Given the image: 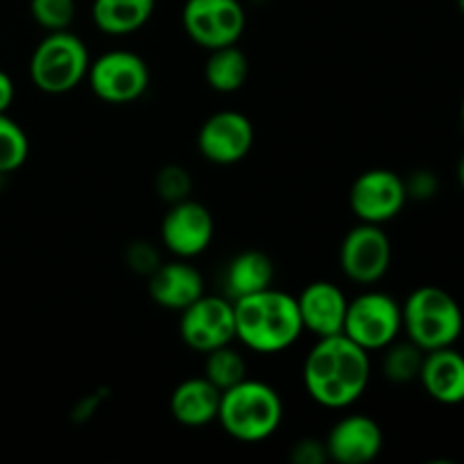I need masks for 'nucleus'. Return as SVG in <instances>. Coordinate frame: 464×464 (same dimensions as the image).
<instances>
[{
	"label": "nucleus",
	"instance_id": "nucleus-1",
	"mask_svg": "<svg viewBox=\"0 0 464 464\" xmlns=\"http://www.w3.org/2000/svg\"><path fill=\"white\" fill-rule=\"evenodd\" d=\"M370 352L347 335L317 338L304 361V388L308 397L331 411L353 406L370 385Z\"/></svg>",
	"mask_w": 464,
	"mask_h": 464
},
{
	"label": "nucleus",
	"instance_id": "nucleus-2",
	"mask_svg": "<svg viewBox=\"0 0 464 464\" xmlns=\"http://www.w3.org/2000/svg\"><path fill=\"white\" fill-rule=\"evenodd\" d=\"M236 340L254 353H279L304 334L297 297L276 288L234 299Z\"/></svg>",
	"mask_w": 464,
	"mask_h": 464
},
{
	"label": "nucleus",
	"instance_id": "nucleus-3",
	"mask_svg": "<svg viewBox=\"0 0 464 464\" xmlns=\"http://www.w3.org/2000/svg\"><path fill=\"white\" fill-rule=\"evenodd\" d=\"M216 421L238 442H263L279 430L284 421V401L272 385L245 379L222 392Z\"/></svg>",
	"mask_w": 464,
	"mask_h": 464
},
{
	"label": "nucleus",
	"instance_id": "nucleus-4",
	"mask_svg": "<svg viewBox=\"0 0 464 464\" xmlns=\"http://www.w3.org/2000/svg\"><path fill=\"white\" fill-rule=\"evenodd\" d=\"M403 331L421 352L453 347L464 329L460 304L438 285L412 290L401 306Z\"/></svg>",
	"mask_w": 464,
	"mask_h": 464
},
{
	"label": "nucleus",
	"instance_id": "nucleus-5",
	"mask_svg": "<svg viewBox=\"0 0 464 464\" xmlns=\"http://www.w3.org/2000/svg\"><path fill=\"white\" fill-rule=\"evenodd\" d=\"M91 54L84 41L71 30L48 32L30 57V80L48 95H62L86 80Z\"/></svg>",
	"mask_w": 464,
	"mask_h": 464
},
{
	"label": "nucleus",
	"instance_id": "nucleus-6",
	"mask_svg": "<svg viewBox=\"0 0 464 464\" xmlns=\"http://www.w3.org/2000/svg\"><path fill=\"white\" fill-rule=\"evenodd\" d=\"M403 331L401 304L388 293L367 290L349 299L343 335L365 352H383Z\"/></svg>",
	"mask_w": 464,
	"mask_h": 464
},
{
	"label": "nucleus",
	"instance_id": "nucleus-7",
	"mask_svg": "<svg viewBox=\"0 0 464 464\" xmlns=\"http://www.w3.org/2000/svg\"><path fill=\"white\" fill-rule=\"evenodd\" d=\"M86 80L102 102L130 104L143 98L148 91L150 68L140 54L111 50L91 62Z\"/></svg>",
	"mask_w": 464,
	"mask_h": 464
},
{
	"label": "nucleus",
	"instance_id": "nucleus-8",
	"mask_svg": "<svg viewBox=\"0 0 464 464\" xmlns=\"http://www.w3.org/2000/svg\"><path fill=\"white\" fill-rule=\"evenodd\" d=\"M181 25L193 44L216 50L238 44L247 16L240 0H186Z\"/></svg>",
	"mask_w": 464,
	"mask_h": 464
},
{
	"label": "nucleus",
	"instance_id": "nucleus-9",
	"mask_svg": "<svg viewBox=\"0 0 464 464\" xmlns=\"http://www.w3.org/2000/svg\"><path fill=\"white\" fill-rule=\"evenodd\" d=\"M179 335L193 352L208 353L236 340L234 302L204 293L181 311Z\"/></svg>",
	"mask_w": 464,
	"mask_h": 464
},
{
	"label": "nucleus",
	"instance_id": "nucleus-10",
	"mask_svg": "<svg viewBox=\"0 0 464 464\" xmlns=\"http://www.w3.org/2000/svg\"><path fill=\"white\" fill-rule=\"evenodd\" d=\"M392 263V243L381 225L361 222L340 245V267L353 284L372 285L383 279Z\"/></svg>",
	"mask_w": 464,
	"mask_h": 464
},
{
	"label": "nucleus",
	"instance_id": "nucleus-11",
	"mask_svg": "<svg viewBox=\"0 0 464 464\" xmlns=\"http://www.w3.org/2000/svg\"><path fill=\"white\" fill-rule=\"evenodd\" d=\"M408 202L406 181L388 168H374L358 177L349 190V207L361 222L383 225L394 220Z\"/></svg>",
	"mask_w": 464,
	"mask_h": 464
},
{
	"label": "nucleus",
	"instance_id": "nucleus-12",
	"mask_svg": "<svg viewBox=\"0 0 464 464\" xmlns=\"http://www.w3.org/2000/svg\"><path fill=\"white\" fill-rule=\"evenodd\" d=\"M254 125L245 113L218 111L202 122L198 134V148L207 161L216 166L238 163L252 152Z\"/></svg>",
	"mask_w": 464,
	"mask_h": 464
},
{
	"label": "nucleus",
	"instance_id": "nucleus-13",
	"mask_svg": "<svg viewBox=\"0 0 464 464\" xmlns=\"http://www.w3.org/2000/svg\"><path fill=\"white\" fill-rule=\"evenodd\" d=\"M216 236V222L211 211L195 199H181L170 204V211L161 222L163 247L177 258H193L207 252Z\"/></svg>",
	"mask_w": 464,
	"mask_h": 464
},
{
	"label": "nucleus",
	"instance_id": "nucleus-14",
	"mask_svg": "<svg viewBox=\"0 0 464 464\" xmlns=\"http://www.w3.org/2000/svg\"><path fill=\"white\" fill-rule=\"evenodd\" d=\"M329 460L340 464H367L383 451V430L367 415H344L324 440Z\"/></svg>",
	"mask_w": 464,
	"mask_h": 464
},
{
	"label": "nucleus",
	"instance_id": "nucleus-15",
	"mask_svg": "<svg viewBox=\"0 0 464 464\" xmlns=\"http://www.w3.org/2000/svg\"><path fill=\"white\" fill-rule=\"evenodd\" d=\"M347 304L349 299L340 285L331 284V281L308 284L297 297L304 331H311L317 338L343 334Z\"/></svg>",
	"mask_w": 464,
	"mask_h": 464
},
{
	"label": "nucleus",
	"instance_id": "nucleus-16",
	"mask_svg": "<svg viewBox=\"0 0 464 464\" xmlns=\"http://www.w3.org/2000/svg\"><path fill=\"white\" fill-rule=\"evenodd\" d=\"M148 293L157 306L181 313L204 295V276L198 267L190 266L188 258H177L161 263L150 275Z\"/></svg>",
	"mask_w": 464,
	"mask_h": 464
},
{
	"label": "nucleus",
	"instance_id": "nucleus-17",
	"mask_svg": "<svg viewBox=\"0 0 464 464\" xmlns=\"http://www.w3.org/2000/svg\"><path fill=\"white\" fill-rule=\"evenodd\" d=\"M417 381L438 403L458 406L464 401V356L453 347L426 352Z\"/></svg>",
	"mask_w": 464,
	"mask_h": 464
},
{
	"label": "nucleus",
	"instance_id": "nucleus-18",
	"mask_svg": "<svg viewBox=\"0 0 464 464\" xmlns=\"http://www.w3.org/2000/svg\"><path fill=\"white\" fill-rule=\"evenodd\" d=\"M220 397L222 392L207 376L186 379L172 390L170 415L186 429H202L218 420Z\"/></svg>",
	"mask_w": 464,
	"mask_h": 464
},
{
	"label": "nucleus",
	"instance_id": "nucleus-19",
	"mask_svg": "<svg viewBox=\"0 0 464 464\" xmlns=\"http://www.w3.org/2000/svg\"><path fill=\"white\" fill-rule=\"evenodd\" d=\"M275 281V266L266 252L247 249L236 254L225 270V297L231 302L245 295L261 293Z\"/></svg>",
	"mask_w": 464,
	"mask_h": 464
},
{
	"label": "nucleus",
	"instance_id": "nucleus-20",
	"mask_svg": "<svg viewBox=\"0 0 464 464\" xmlns=\"http://www.w3.org/2000/svg\"><path fill=\"white\" fill-rule=\"evenodd\" d=\"M157 0H93L91 18L102 34L127 36L150 21Z\"/></svg>",
	"mask_w": 464,
	"mask_h": 464
},
{
	"label": "nucleus",
	"instance_id": "nucleus-21",
	"mask_svg": "<svg viewBox=\"0 0 464 464\" xmlns=\"http://www.w3.org/2000/svg\"><path fill=\"white\" fill-rule=\"evenodd\" d=\"M249 77V59L238 45L208 50V59L204 63V80L218 93H236L243 89Z\"/></svg>",
	"mask_w": 464,
	"mask_h": 464
},
{
	"label": "nucleus",
	"instance_id": "nucleus-22",
	"mask_svg": "<svg viewBox=\"0 0 464 464\" xmlns=\"http://www.w3.org/2000/svg\"><path fill=\"white\" fill-rule=\"evenodd\" d=\"M204 356H207V361H204V376L220 392L247 379V362H245L243 353L231 349V344L213 349V352L204 353Z\"/></svg>",
	"mask_w": 464,
	"mask_h": 464
},
{
	"label": "nucleus",
	"instance_id": "nucleus-23",
	"mask_svg": "<svg viewBox=\"0 0 464 464\" xmlns=\"http://www.w3.org/2000/svg\"><path fill=\"white\" fill-rule=\"evenodd\" d=\"M385 356L381 362L383 376L392 383H411V381L420 379L421 362H424V353L415 343H399V338L392 344L383 349Z\"/></svg>",
	"mask_w": 464,
	"mask_h": 464
},
{
	"label": "nucleus",
	"instance_id": "nucleus-24",
	"mask_svg": "<svg viewBox=\"0 0 464 464\" xmlns=\"http://www.w3.org/2000/svg\"><path fill=\"white\" fill-rule=\"evenodd\" d=\"M30 157V139L25 130L7 113H0V172H16Z\"/></svg>",
	"mask_w": 464,
	"mask_h": 464
},
{
	"label": "nucleus",
	"instance_id": "nucleus-25",
	"mask_svg": "<svg viewBox=\"0 0 464 464\" xmlns=\"http://www.w3.org/2000/svg\"><path fill=\"white\" fill-rule=\"evenodd\" d=\"M30 14L45 32L68 30L75 21V0H30Z\"/></svg>",
	"mask_w": 464,
	"mask_h": 464
},
{
	"label": "nucleus",
	"instance_id": "nucleus-26",
	"mask_svg": "<svg viewBox=\"0 0 464 464\" xmlns=\"http://www.w3.org/2000/svg\"><path fill=\"white\" fill-rule=\"evenodd\" d=\"M190 188H193V181L181 166H166L157 172V193L168 204L188 199Z\"/></svg>",
	"mask_w": 464,
	"mask_h": 464
},
{
	"label": "nucleus",
	"instance_id": "nucleus-27",
	"mask_svg": "<svg viewBox=\"0 0 464 464\" xmlns=\"http://www.w3.org/2000/svg\"><path fill=\"white\" fill-rule=\"evenodd\" d=\"M127 263H130V267L134 272H139V275H148V276L152 275L159 266H161L154 245L145 243V240L131 245L130 252H127Z\"/></svg>",
	"mask_w": 464,
	"mask_h": 464
},
{
	"label": "nucleus",
	"instance_id": "nucleus-28",
	"mask_svg": "<svg viewBox=\"0 0 464 464\" xmlns=\"http://www.w3.org/2000/svg\"><path fill=\"white\" fill-rule=\"evenodd\" d=\"M403 181H406L408 198L412 199H430L435 198V193H438L440 188L438 177H435V172L430 170H417Z\"/></svg>",
	"mask_w": 464,
	"mask_h": 464
},
{
	"label": "nucleus",
	"instance_id": "nucleus-29",
	"mask_svg": "<svg viewBox=\"0 0 464 464\" xmlns=\"http://www.w3.org/2000/svg\"><path fill=\"white\" fill-rule=\"evenodd\" d=\"M290 460L297 464H322L329 460V453H326V444L322 440H299L297 444L290 451Z\"/></svg>",
	"mask_w": 464,
	"mask_h": 464
},
{
	"label": "nucleus",
	"instance_id": "nucleus-30",
	"mask_svg": "<svg viewBox=\"0 0 464 464\" xmlns=\"http://www.w3.org/2000/svg\"><path fill=\"white\" fill-rule=\"evenodd\" d=\"M14 98H16V86L14 80L5 71H0V113H7L12 107Z\"/></svg>",
	"mask_w": 464,
	"mask_h": 464
},
{
	"label": "nucleus",
	"instance_id": "nucleus-31",
	"mask_svg": "<svg viewBox=\"0 0 464 464\" xmlns=\"http://www.w3.org/2000/svg\"><path fill=\"white\" fill-rule=\"evenodd\" d=\"M458 181H460V186L464 188V154L460 157V161H458Z\"/></svg>",
	"mask_w": 464,
	"mask_h": 464
},
{
	"label": "nucleus",
	"instance_id": "nucleus-32",
	"mask_svg": "<svg viewBox=\"0 0 464 464\" xmlns=\"http://www.w3.org/2000/svg\"><path fill=\"white\" fill-rule=\"evenodd\" d=\"M458 7H460V12H462V16H464V0H458Z\"/></svg>",
	"mask_w": 464,
	"mask_h": 464
},
{
	"label": "nucleus",
	"instance_id": "nucleus-33",
	"mask_svg": "<svg viewBox=\"0 0 464 464\" xmlns=\"http://www.w3.org/2000/svg\"><path fill=\"white\" fill-rule=\"evenodd\" d=\"M460 118H462V127H464V98H462V109H460Z\"/></svg>",
	"mask_w": 464,
	"mask_h": 464
},
{
	"label": "nucleus",
	"instance_id": "nucleus-34",
	"mask_svg": "<svg viewBox=\"0 0 464 464\" xmlns=\"http://www.w3.org/2000/svg\"><path fill=\"white\" fill-rule=\"evenodd\" d=\"M5 177L7 175H3V172H0V188H3V184H5Z\"/></svg>",
	"mask_w": 464,
	"mask_h": 464
}]
</instances>
